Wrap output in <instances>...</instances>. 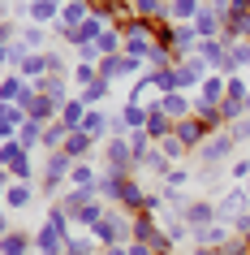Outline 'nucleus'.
<instances>
[{"label": "nucleus", "instance_id": "obj_31", "mask_svg": "<svg viewBox=\"0 0 250 255\" xmlns=\"http://www.w3.org/2000/svg\"><path fill=\"white\" fill-rule=\"evenodd\" d=\"M117 74H121V61H112V56L99 61V78H117Z\"/></svg>", "mask_w": 250, "mask_h": 255}, {"label": "nucleus", "instance_id": "obj_13", "mask_svg": "<svg viewBox=\"0 0 250 255\" xmlns=\"http://www.w3.org/2000/svg\"><path fill=\"white\" fill-rule=\"evenodd\" d=\"M237 35H250V9H233V13H229L224 39H237Z\"/></svg>", "mask_w": 250, "mask_h": 255}, {"label": "nucleus", "instance_id": "obj_22", "mask_svg": "<svg viewBox=\"0 0 250 255\" xmlns=\"http://www.w3.org/2000/svg\"><path fill=\"white\" fill-rule=\"evenodd\" d=\"M39 121H35V117H30L26 121V126H22V130H17V143H22V147H35V143H39Z\"/></svg>", "mask_w": 250, "mask_h": 255}, {"label": "nucleus", "instance_id": "obj_14", "mask_svg": "<svg viewBox=\"0 0 250 255\" xmlns=\"http://www.w3.org/2000/svg\"><path fill=\"white\" fill-rule=\"evenodd\" d=\"M220 17H224V13H216V9H207V4H203V9H198V17H194V30H198V35H211V30H220Z\"/></svg>", "mask_w": 250, "mask_h": 255}, {"label": "nucleus", "instance_id": "obj_7", "mask_svg": "<svg viewBox=\"0 0 250 255\" xmlns=\"http://www.w3.org/2000/svg\"><path fill=\"white\" fill-rule=\"evenodd\" d=\"M194 247H216V251H224V247H229V229H224V221L194 229Z\"/></svg>", "mask_w": 250, "mask_h": 255}, {"label": "nucleus", "instance_id": "obj_3", "mask_svg": "<svg viewBox=\"0 0 250 255\" xmlns=\"http://www.w3.org/2000/svg\"><path fill=\"white\" fill-rule=\"evenodd\" d=\"M0 164H4V169H13V173L22 177V182L30 177V164H26V147H22V143H0Z\"/></svg>", "mask_w": 250, "mask_h": 255}, {"label": "nucleus", "instance_id": "obj_29", "mask_svg": "<svg viewBox=\"0 0 250 255\" xmlns=\"http://www.w3.org/2000/svg\"><path fill=\"white\" fill-rule=\"evenodd\" d=\"M22 43H26L30 52H39V48H43V30H35V26H30V30H22Z\"/></svg>", "mask_w": 250, "mask_h": 255}, {"label": "nucleus", "instance_id": "obj_16", "mask_svg": "<svg viewBox=\"0 0 250 255\" xmlns=\"http://www.w3.org/2000/svg\"><path fill=\"white\" fill-rule=\"evenodd\" d=\"M108 126H112V121H108L104 113H86V117H82V126H78V130H82V134H91V138H99V134H104V130H108Z\"/></svg>", "mask_w": 250, "mask_h": 255}, {"label": "nucleus", "instance_id": "obj_34", "mask_svg": "<svg viewBox=\"0 0 250 255\" xmlns=\"http://www.w3.org/2000/svg\"><path fill=\"white\" fill-rule=\"evenodd\" d=\"M246 113H250V95H246Z\"/></svg>", "mask_w": 250, "mask_h": 255}, {"label": "nucleus", "instance_id": "obj_15", "mask_svg": "<svg viewBox=\"0 0 250 255\" xmlns=\"http://www.w3.org/2000/svg\"><path fill=\"white\" fill-rule=\"evenodd\" d=\"M4 203H9L13 212H17V208H30V186H26V182H13V186L4 190Z\"/></svg>", "mask_w": 250, "mask_h": 255}, {"label": "nucleus", "instance_id": "obj_21", "mask_svg": "<svg viewBox=\"0 0 250 255\" xmlns=\"http://www.w3.org/2000/svg\"><path fill=\"white\" fill-rule=\"evenodd\" d=\"M22 95H26V82L22 78H4L0 82V100H4V104H9V100H22Z\"/></svg>", "mask_w": 250, "mask_h": 255}, {"label": "nucleus", "instance_id": "obj_27", "mask_svg": "<svg viewBox=\"0 0 250 255\" xmlns=\"http://www.w3.org/2000/svg\"><path fill=\"white\" fill-rule=\"evenodd\" d=\"M160 151H164L168 160H177V156H181V151H185V143H181V138H177V134H168V138H164V147H160Z\"/></svg>", "mask_w": 250, "mask_h": 255}, {"label": "nucleus", "instance_id": "obj_8", "mask_svg": "<svg viewBox=\"0 0 250 255\" xmlns=\"http://www.w3.org/2000/svg\"><path fill=\"white\" fill-rule=\"evenodd\" d=\"M26 108H9V104H4V108H0V138H13V130H17V126H26Z\"/></svg>", "mask_w": 250, "mask_h": 255}, {"label": "nucleus", "instance_id": "obj_10", "mask_svg": "<svg viewBox=\"0 0 250 255\" xmlns=\"http://www.w3.org/2000/svg\"><path fill=\"white\" fill-rule=\"evenodd\" d=\"M74 156H69V151H52V160H48V169H43V182H61V177L65 173H74Z\"/></svg>", "mask_w": 250, "mask_h": 255}, {"label": "nucleus", "instance_id": "obj_1", "mask_svg": "<svg viewBox=\"0 0 250 255\" xmlns=\"http://www.w3.org/2000/svg\"><path fill=\"white\" fill-rule=\"evenodd\" d=\"M246 208H250V190L246 186H233L220 203H216V221H233V225H237V221L246 216Z\"/></svg>", "mask_w": 250, "mask_h": 255}, {"label": "nucleus", "instance_id": "obj_11", "mask_svg": "<svg viewBox=\"0 0 250 255\" xmlns=\"http://www.w3.org/2000/svg\"><path fill=\"white\" fill-rule=\"evenodd\" d=\"M30 247H35V238L30 234H9V238H0V255H30Z\"/></svg>", "mask_w": 250, "mask_h": 255}, {"label": "nucleus", "instance_id": "obj_35", "mask_svg": "<svg viewBox=\"0 0 250 255\" xmlns=\"http://www.w3.org/2000/svg\"><path fill=\"white\" fill-rule=\"evenodd\" d=\"M246 69H250V65H246Z\"/></svg>", "mask_w": 250, "mask_h": 255}, {"label": "nucleus", "instance_id": "obj_32", "mask_svg": "<svg viewBox=\"0 0 250 255\" xmlns=\"http://www.w3.org/2000/svg\"><path fill=\"white\" fill-rule=\"evenodd\" d=\"M117 30H112V35H108V30H104V35H99V48H108V52H117Z\"/></svg>", "mask_w": 250, "mask_h": 255}, {"label": "nucleus", "instance_id": "obj_19", "mask_svg": "<svg viewBox=\"0 0 250 255\" xmlns=\"http://www.w3.org/2000/svg\"><path fill=\"white\" fill-rule=\"evenodd\" d=\"M56 13H65L56 0H39V4H30V17H35V22H52Z\"/></svg>", "mask_w": 250, "mask_h": 255}, {"label": "nucleus", "instance_id": "obj_2", "mask_svg": "<svg viewBox=\"0 0 250 255\" xmlns=\"http://www.w3.org/2000/svg\"><path fill=\"white\" fill-rule=\"evenodd\" d=\"M172 134L181 138L185 147H203V143L211 138V130H207V126H203L198 117H185V121H177V130H172Z\"/></svg>", "mask_w": 250, "mask_h": 255}, {"label": "nucleus", "instance_id": "obj_24", "mask_svg": "<svg viewBox=\"0 0 250 255\" xmlns=\"http://www.w3.org/2000/svg\"><path fill=\"white\" fill-rule=\"evenodd\" d=\"M69 182H74V186H95V169H91V164H74Z\"/></svg>", "mask_w": 250, "mask_h": 255}, {"label": "nucleus", "instance_id": "obj_5", "mask_svg": "<svg viewBox=\"0 0 250 255\" xmlns=\"http://www.w3.org/2000/svg\"><path fill=\"white\" fill-rule=\"evenodd\" d=\"M121 229H125V221L108 212L104 221H99V225L91 229V234H95V242H99V247H121Z\"/></svg>", "mask_w": 250, "mask_h": 255}, {"label": "nucleus", "instance_id": "obj_26", "mask_svg": "<svg viewBox=\"0 0 250 255\" xmlns=\"http://www.w3.org/2000/svg\"><path fill=\"white\" fill-rule=\"evenodd\" d=\"M185 182H190V173H185V169H168V173H164V195H172V190L185 186Z\"/></svg>", "mask_w": 250, "mask_h": 255}, {"label": "nucleus", "instance_id": "obj_4", "mask_svg": "<svg viewBox=\"0 0 250 255\" xmlns=\"http://www.w3.org/2000/svg\"><path fill=\"white\" fill-rule=\"evenodd\" d=\"M233 147H237V143H233V134L224 130V134H211L207 143L198 147V156H203V160H207V164H216V160H224V156H229V151H233Z\"/></svg>", "mask_w": 250, "mask_h": 255}, {"label": "nucleus", "instance_id": "obj_28", "mask_svg": "<svg viewBox=\"0 0 250 255\" xmlns=\"http://www.w3.org/2000/svg\"><path fill=\"white\" fill-rule=\"evenodd\" d=\"M229 134H233V143H246V138H250V117L233 121V126H229Z\"/></svg>", "mask_w": 250, "mask_h": 255}, {"label": "nucleus", "instance_id": "obj_23", "mask_svg": "<svg viewBox=\"0 0 250 255\" xmlns=\"http://www.w3.org/2000/svg\"><path fill=\"white\" fill-rule=\"evenodd\" d=\"M86 147H91V134H82V130H74V134L65 138V151H69V156H82Z\"/></svg>", "mask_w": 250, "mask_h": 255}, {"label": "nucleus", "instance_id": "obj_33", "mask_svg": "<svg viewBox=\"0 0 250 255\" xmlns=\"http://www.w3.org/2000/svg\"><path fill=\"white\" fill-rule=\"evenodd\" d=\"M108 255H130V251H125V247H108Z\"/></svg>", "mask_w": 250, "mask_h": 255}, {"label": "nucleus", "instance_id": "obj_30", "mask_svg": "<svg viewBox=\"0 0 250 255\" xmlns=\"http://www.w3.org/2000/svg\"><path fill=\"white\" fill-rule=\"evenodd\" d=\"M74 78H78L82 87H91V82H99V74H95L91 65H78V69H74Z\"/></svg>", "mask_w": 250, "mask_h": 255}, {"label": "nucleus", "instance_id": "obj_18", "mask_svg": "<svg viewBox=\"0 0 250 255\" xmlns=\"http://www.w3.org/2000/svg\"><path fill=\"white\" fill-rule=\"evenodd\" d=\"M82 108H86V104H82V100H69V104L61 108V121H65L69 130H78V126H82V117H86Z\"/></svg>", "mask_w": 250, "mask_h": 255}, {"label": "nucleus", "instance_id": "obj_25", "mask_svg": "<svg viewBox=\"0 0 250 255\" xmlns=\"http://www.w3.org/2000/svg\"><path fill=\"white\" fill-rule=\"evenodd\" d=\"M104 95H108V78H99V82H91V87L82 91V104H99Z\"/></svg>", "mask_w": 250, "mask_h": 255}, {"label": "nucleus", "instance_id": "obj_6", "mask_svg": "<svg viewBox=\"0 0 250 255\" xmlns=\"http://www.w3.org/2000/svg\"><path fill=\"white\" fill-rule=\"evenodd\" d=\"M181 221L190 229H203V225H216V203H185V212H181Z\"/></svg>", "mask_w": 250, "mask_h": 255}, {"label": "nucleus", "instance_id": "obj_12", "mask_svg": "<svg viewBox=\"0 0 250 255\" xmlns=\"http://www.w3.org/2000/svg\"><path fill=\"white\" fill-rule=\"evenodd\" d=\"M203 65H207L203 56H190L185 65H177V82H181V87H194V82H203Z\"/></svg>", "mask_w": 250, "mask_h": 255}, {"label": "nucleus", "instance_id": "obj_17", "mask_svg": "<svg viewBox=\"0 0 250 255\" xmlns=\"http://www.w3.org/2000/svg\"><path fill=\"white\" fill-rule=\"evenodd\" d=\"M164 113H168V117H177V121H185V113H190V100H185V95H164Z\"/></svg>", "mask_w": 250, "mask_h": 255}, {"label": "nucleus", "instance_id": "obj_9", "mask_svg": "<svg viewBox=\"0 0 250 255\" xmlns=\"http://www.w3.org/2000/svg\"><path fill=\"white\" fill-rule=\"evenodd\" d=\"M172 130H177V126L168 121L164 108H151V113H147V134H151V138H168Z\"/></svg>", "mask_w": 250, "mask_h": 255}, {"label": "nucleus", "instance_id": "obj_20", "mask_svg": "<svg viewBox=\"0 0 250 255\" xmlns=\"http://www.w3.org/2000/svg\"><path fill=\"white\" fill-rule=\"evenodd\" d=\"M198 9H203V0H172V4H168V13L181 17V22H185V17H198Z\"/></svg>", "mask_w": 250, "mask_h": 255}]
</instances>
